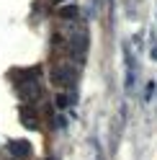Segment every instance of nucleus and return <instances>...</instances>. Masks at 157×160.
Instances as JSON below:
<instances>
[{"label": "nucleus", "mask_w": 157, "mask_h": 160, "mask_svg": "<svg viewBox=\"0 0 157 160\" xmlns=\"http://www.w3.org/2000/svg\"><path fill=\"white\" fill-rule=\"evenodd\" d=\"M11 150H16V155L18 158H26V155H31V145L28 142H18V139H13L11 145H8Z\"/></svg>", "instance_id": "f257e3e1"}]
</instances>
